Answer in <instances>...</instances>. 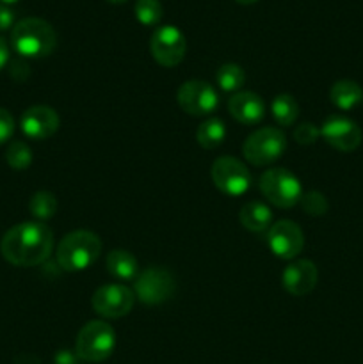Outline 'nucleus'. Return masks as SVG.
<instances>
[{"mask_svg":"<svg viewBox=\"0 0 363 364\" xmlns=\"http://www.w3.org/2000/svg\"><path fill=\"white\" fill-rule=\"evenodd\" d=\"M53 233L43 223H21L11 228L0 242L4 259L14 267H38L48 259Z\"/></svg>","mask_w":363,"mask_h":364,"instance_id":"1","label":"nucleus"},{"mask_svg":"<svg viewBox=\"0 0 363 364\" xmlns=\"http://www.w3.org/2000/svg\"><path fill=\"white\" fill-rule=\"evenodd\" d=\"M11 45L27 59H39L53 52L57 34L52 25L43 18H23L14 23L11 32Z\"/></svg>","mask_w":363,"mask_h":364,"instance_id":"2","label":"nucleus"},{"mask_svg":"<svg viewBox=\"0 0 363 364\" xmlns=\"http://www.w3.org/2000/svg\"><path fill=\"white\" fill-rule=\"evenodd\" d=\"M102 255V240L93 231L77 230L68 233L57 245V263L68 272L88 270Z\"/></svg>","mask_w":363,"mask_h":364,"instance_id":"3","label":"nucleus"},{"mask_svg":"<svg viewBox=\"0 0 363 364\" xmlns=\"http://www.w3.org/2000/svg\"><path fill=\"white\" fill-rule=\"evenodd\" d=\"M116 347V333L112 327L102 320L88 322L77 334L75 354L88 363H102L110 358Z\"/></svg>","mask_w":363,"mask_h":364,"instance_id":"4","label":"nucleus"},{"mask_svg":"<svg viewBox=\"0 0 363 364\" xmlns=\"http://www.w3.org/2000/svg\"><path fill=\"white\" fill-rule=\"evenodd\" d=\"M260 192L276 208H292L301 201L302 187L295 174L285 167H273L260 176Z\"/></svg>","mask_w":363,"mask_h":364,"instance_id":"5","label":"nucleus"},{"mask_svg":"<svg viewBox=\"0 0 363 364\" xmlns=\"http://www.w3.org/2000/svg\"><path fill=\"white\" fill-rule=\"evenodd\" d=\"M287 149V137L276 127H263L253 132L242 146V155L256 167L276 162Z\"/></svg>","mask_w":363,"mask_h":364,"instance_id":"6","label":"nucleus"},{"mask_svg":"<svg viewBox=\"0 0 363 364\" xmlns=\"http://www.w3.org/2000/svg\"><path fill=\"white\" fill-rule=\"evenodd\" d=\"M134 294L135 299L148 306L162 304L174 297L177 281L173 274L164 267H148L135 277Z\"/></svg>","mask_w":363,"mask_h":364,"instance_id":"7","label":"nucleus"},{"mask_svg":"<svg viewBox=\"0 0 363 364\" xmlns=\"http://www.w3.org/2000/svg\"><path fill=\"white\" fill-rule=\"evenodd\" d=\"M210 178H212L217 191L223 192L224 196H230V198H238V196L246 194L253 183V176L246 164H242L235 156L217 159L210 169Z\"/></svg>","mask_w":363,"mask_h":364,"instance_id":"8","label":"nucleus"},{"mask_svg":"<svg viewBox=\"0 0 363 364\" xmlns=\"http://www.w3.org/2000/svg\"><path fill=\"white\" fill-rule=\"evenodd\" d=\"M187 41L184 32L174 25H162L149 39V52L153 59L164 68H174L184 60Z\"/></svg>","mask_w":363,"mask_h":364,"instance_id":"9","label":"nucleus"},{"mask_svg":"<svg viewBox=\"0 0 363 364\" xmlns=\"http://www.w3.org/2000/svg\"><path fill=\"white\" fill-rule=\"evenodd\" d=\"M135 304V294L125 284H103L93 294L91 306L103 318H123Z\"/></svg>","mask_w":363,"mask_h":364,"instance_id":"10","label":"nucleus"},{"mask_svg":"<svg viewBox=\"0 0 363 364\" xmlns=\"http://www.w3.org/2000/svg\"><path fill=\"white\" fill-rule=\"evenodd\" d=\"M177 102L189 116H210L219 105L216 89L205 80H187L178 87Z\"/></svg>","mask_w":363,"mask_h":364,"instance_id":"11","label":"nucleus"},{"mask_svg":"<svg viewBox=\"0 0 363 364\" xmlns=\"http://www.w3.org/2000/svg\"><path fill=\"white\" fill-rule=\"evenodd\" d=\"M267 245L280 259H294L305 247V235L299 224L292 220H278L267 231Z\"/></svg>","mask_w":363,"mask_h":364,"instance_id":"12","label":"nucleus"},{"mask_svg":"<svg viewBox=\"0 0 363 364\" xmlns=\"http://www.w3.org/2000/svg\"><path fill=\"white\" fill-rule=\"evenodd\" d=\"M320 135L324 141L331 146V148L338 149V151H354L359 144H362L363 134L359 130L358 124L352 119L345 116H330L322 123L320 128Z\"/></svg>","mask_w":363,"mask_h":364,"instance_id":"13","label":"nucleus"},{"mask_svg":"<svg viewBox=\"0 0 363 364\" xmlns=\"http://www.w3.org/2000/svg\"><path fill=\"white\" fill-rule=\"evenodd\" d=\"M60 127V119L52 107L34 105L21 114L20 128L31 141H46Z\"/></svg>","mask_w":363,"mask_h":364,"instance_id":"14","label":"nucleus"},{"mask_svg":"<svg viewBox=\"0 0 363 364\" xmlns=\"http://www.w3.org/2000/svg\"><path fill=\"white\" fill-rule=\"evenodd\" d=\"M317 281H319V270L310 259H295L288 263L281 274V284L294 297L308 295L317 287Z\"/></svg>","mask_w":363,"mask_h":364,"instance_id":"15","label":"nucleus"},{"mask_svg":"<svg viewBox=\"0 0 363 364\" xmlns=\"http://www.w3.org/2000/svg\"><path fill=\"white\" fill-rule=\"evenodd\" d=\"M231 117L242 124H258L265 117V102L253 91H238L228 100Z\"/></svg>","mask_w":363,"mask_h":364,"instance_id":"16","label":"nucleus"},{"mask_svg":"<svg viewBox=\"0 0 363 364\" xmlns=\"http://www.w3.org/2000/svg\"><path fill=\"white\" fill-rule=\"evenodd\" d=\"M238 220L248 231L262 233V231H269V228L273 226V212L263 203L249 201L238 212Z\"/></svg>","mask_w":363,"mask_h":364,"instance_id":"17","label":"nucleus"},{"mask_svg":"<svg viewBox=\"0 0 363 364\" xmlns=\"http://www.w3.org/2000/svg\"><path fill=\"white\" fill-rule=\"evenodd\" d=\"M107 270L110 276H114L120 281H135L139 276V263L132 252L123 251V249H116L107 255L105 259Z\"/></svg>","mask_w":363,"mask_h":364,"instance_id":"18","label":"nucleus"},{"mask_svg":"<svg viewBox=\"0 0 363 364\" xmlns=\"http://www.w3.org/2000/svg\"><path fill=\"white\" fill-rule=\"evenodd\" d=\"M330 98L337 109L351 110L363 100V89L354 80H338L331 87Z\"/></svg>","mask_w":363,"mask_h":364,"instance_id":"19","label":"nucleus"},{"mask_svg":"<svg viewBox=\"0 0 363 364\" xmlns=\"http://www.w3.org/2000/svg\"><path fill=\"white\" fill-rule=\"evenodd\" d=\"M224 137H226V127L219 117L203 121L196 130V141L203 149H216L217 146L223 144Z\"/></svg>","mask_w":363,"mask_h":364,"instance_id":"20","label":"nucleus"},{"mask_svg":"<svg viewBox=\"0 0 363 364\" xmlns=\"http://www.w3.org/2000/svg\"><path fill=\"white\" fill-rule=\"evenodd\" d=\"M270 112L280 127H292L299 116V105L294 96L278 95L270 103Z\"/></svg>","mask_w":363,"mask_h":364,"instance_id":"21","label":"nucleus"},{"mask_svg":"<svg viewBox=\"0 0 363 364\" xmlns=\"http://www.w3.org/2000/svg\"><path fill=\"white\" fill-rule=\"evenodd\" d=\"M216 80L223 91L238 92V89L246 84V73L238 64L228 63L217 70Z\"/></svg>","mask_w":363,"mask_h":364,"instance_id":"22","label":"nucleus"},{"mask_svg":"<svg viewBox=\"0 0 363 364\" xmlns=\"http://www.w3.org/2000/svg\"><path fill=\"white\" fill-rule=\"evenodd\" d=\"M28 212L38 220H48L57 212V199L52 192L39 191L28 201Z\"/></svg>","mask_w":363,"mask_h":364,"instance_id":"23","label":"nucleus"},{"mask_svg":"<svg viewBox=\"0 0 363 364\" xmlns=\"http://www.w3.org/2000/svg\"><path fill=\"white\" fill-rule=\"evenodd\" d=\"M134 13L139 23L146 25V27H153V25L160 23V20H162L164 7L160 0H137Z\"/></svg>","mask_w":363,"mask_h":364,"instance_id":"24","label":"nucleus"},{"mask_svg":"<svg viewBox=\"0 0 363 364\" xmlns=\"http://www.w3.org/2000/svg\"><path fill=\"white\" fill-rule=\"evenodd\" d=\"M6 162L9 164L11 169L25 171L32 164V151L23 141L11 142L6 151Z\"/></svg>","mask_w":363,"mask_h":364,"instance_id":"25","label":"nucleus"},{"mask_svg":"<svg viewBox=\"0 0 363 364\" xmlns=\"http://www.w3.org/2000/svg\"><path fill=\"white\" fill-rule=\"evenodd\" d=\"M299 203H301L302 210H305L308 215H313V217L326 215L327 208H330L326 196L320 194V192H317V191H310V192H306V194H302L301 201Z\"/></svg>","mask_w":363,"mask_h":364,"instance_id":"26","label":"nucleus"},{"mask_svg":"<svg viewBox=\"0 0 363 364\" xmlns=\"http://www.w3.org/2000/svg\"><path fill=\"white\" fill-rule=\"evenodd\" d=\"M320 137V128H317L313 123H302L294 130V139L298 144L310 146Z\"/></svg>","mask_w":363,"mask_h":364,"instance_id":"27","label":"nucleus"},{"mask_svg":"<svg viewBox=\"0 0 363 364\" xmlns=\"http://www.w3.org/2000/svg\"><path fill=\"white\" fill-rule=\"evenodd\" d=\"M14 134V119L11 112L6 109H0V144L9 141Z\"/></svg>","mask_w":363,"mask_h":364,"instance_id":"28","label":"nucleus"},{"mask_svg":"<svg viewBox=\"0 0 363 364\" xmlns=\"http://www.w3.org/2000/svg\"><path fill=\"white\" fill-rule=\"evenodd\" d=\"M14 27V11L6 4H0V32Z\"/></svg>","mask_w":363,"mask_h":364,"instance_id":"29","label":"nucleus"},{"mask_svg":"<svg viewBox=\"0 0 363 364\" xmlns=\"http://www.w3.org/2000/svg\"><path fill=\"white\" fill-rule=\"evenodd\" d=\"M11 75H13V78H16V80H20V73H23V77L27 78L28 77V66L23 63V60H13L11 63Z\"/></svg>","mask_w":363,"mask_h":364,"instance_id":"30","label":"nucleus"},{"mask_svg":"<svg viewBox=\"0 0 363 364\" xmlns=\"http://www.w3.org/2000/svg\"><path fill=\"white\" fill-rule=\"evenodd\" d=\"M7 63H9V46H7L6 39L0 38V70H4Z\"/></svg>","mask_w":363,"mask_h":364,"instance_id":"31","label":"nucleus"},{"mask_svg":"<svg viewBox=\"0 0 363 364\" xmlns=\"http://www.w3.org/2000/svg\"><path fill=\"white\" fill-rule=\"evenodd\" d=\"M238 4H244V6H249V4H255L258 2V0H237Z\"/></svg>","mask_w":363,"mask_h":364,"instance_id":"32","label":"nucleus"},{"mask_svg":"<svg viewBox=\"0 0 363 364\" xmlns=\"http://www.w3.org/2000/svg\"><path fill=\"white\" fill-rule=\"evenodd\" d=\"M18 2V0H0V4H6V6H9V4H14Z\"/></svg>","mask_w":363,"mask_h":364,"instance_id":"33","label":"nucleus"},{"mask_svg":"<svg viewBox=\"0 0 363 364\" xmlns=\"http://www.w3.org/2000/svg\"><path fill=\"white\" fill-rule=\"evenodd\" d=\"M107 2H110V4H123V2H127V0H107Z\"/></svg>","mask_w":363,"mask_h":364,"instance_id":"34","label":"nucleus"}]
</instances>
